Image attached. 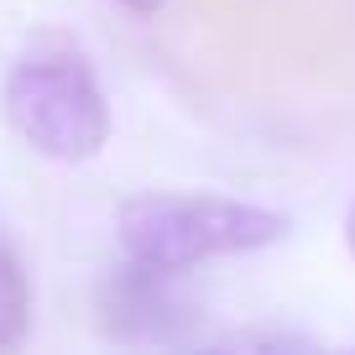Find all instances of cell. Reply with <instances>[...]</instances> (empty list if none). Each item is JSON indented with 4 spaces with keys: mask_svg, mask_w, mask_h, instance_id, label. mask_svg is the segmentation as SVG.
Returning <instances> with one entry per match:
<instances>
[{
    "mask_svg": "<svg viewBox=\"0 0 355 355\" xmlns=\"http://www.w3.org/2000/svg\"><path fill=\"white\" fill-rule=\"evenodd\" d=\"M0 115L47 162H94L110 146V100L68 37H37L0 78Z\"/></svg>",
    "mask_w": 355,
    "mask_h": 355,
    "instance_id": "6da1fadb",
    "label": "cell"
},
{
    "mask_svg": "<svg viewBox=\"0 0 355 355\" xmlns=\"http://www.w3.org/2000/svg\"><path fill=\"white\" fill-rule=\"evenodd\" d=\"M125 261L152 272H193L214 256H251L288 235V214L230 193H131L115 209Z\"/></svg>",
    "mask_w": 355,
    "mask_h": 355,
    "instance_id": "7a4b0ae2",
    "label": "cell"
},
{
    "mask_svg": "<svg viewBox=\"0 0 355 355\" xmlns=\"http://www.w3.org/2000/svg\"><path fill=\"white\" fill-rule=\"evenodd\" d=\"M26 329H32V277L21 251L0 235V350H16Z\"/></svg>",
    "mask_w": 355,
    "mask_h": 355,
    "instance_id": "3957f363",
    "label": "cell"
},
{
    "mask_svg": "<svg viewBox=\"0 0 355 355\" xmlns=\"http://www.w3.org/2000/svg\"><path fill=\"white\" fill-rule=\"evenodd\" d=\"M121 6H125V11H136V16H157L167 0H121Z\"/></svg>",
    "mask_w": 355,
    "mask_h": 355,
    "instance_id": "277c9868",
    "label": "cell"
},
{
    "mask_svg": "<svg viewBox=\"0 0 355 355\" xmlns=\"http://www.w3.org/2000/svg\"><path fill=\"white\" fill-rule=\"evenodd\" d=\"M345 245H350V256H355V199H350V209H345Z\"/></svg>",
    "mask_w": 355,
    "mask_h": 355,
    "instance_id": "5b68a950",
    "label": "cell"
}]
</instances>
